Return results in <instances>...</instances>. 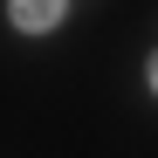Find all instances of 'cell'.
Returning a JSON list of instances; mask_svg holds the SVG:
<instances>
[{
    "label": "cell",
    "instance_id": "1",
    "mask_svg": "<svg viewBox=\"0 0 158 158\" xmlns=\"http://www.w3.org/2000/svg\"><path fill=\"white\" fill-rule=\"evenodd\" d=\"M62 7L69 0H14V28H28V35H48L62 21Z\"/></svg>",
    "mask_w": 158,
    "mask_h": 158
},
{
    "label": "cell",
    "instance_id": "2",
    "mask_svg": "<svg viewBox=\"0 0 158 158\" xmlns=\"http://www.w3.org/2000/svg\"><path fill=\"white\" fill-rule=\"evenodd\" d=\"M144 76H151V89H158V55H151V69H144Z\"/></svg>",
    "mask_w": 158,
    "mask_h": 158
}]
</instances>
